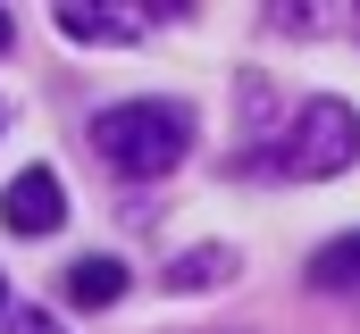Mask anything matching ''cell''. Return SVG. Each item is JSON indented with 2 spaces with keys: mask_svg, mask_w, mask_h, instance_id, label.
<instances>
[{
  "mask_svg": "<svg viewBox=\"0 0 360 334\" xmlns=\"http://www.w3.org/2000/svg\"><path fill=\"white\" fill-rule=\"evenodd\" d=\"M92 151H101L109 175L151 184V175H168L193 151V109L184 100H117V109L92 117Z\"/></svg>",
  "mask_w": 360,
  "mask_h": 334,
  "instance_id": "1",
  "label": "cell"
},
{
  "mask_svg": "<svg viewBox=\"0 0 360 334\" xmlns=\"http://www.w3.org/2000/svg\"><path fill=\"white\" fill-rule=\"evenodd\" d=\"M252 159L276 167V175H344V167L360 159V117L344 100H310V109L285 126V142H276V151H252Z\"/></svg>",
  "mask_w": 360,
  "mask_h": 334,
  "instance_id": "2",
  "label": "cell"
},
{
  "mask_svg": "<svg viewBox=\"0 0 360 334\" xmlns=\"http://www.w3.org/2000/svg\"><path fill=\"white\" fill-rule=\"evenodd\" d=\"M0 226H8V234H59V226H68V184H59L51 167L8 175V192H0Z\"/></svg>",
  "mask_w": 360,
  "mask_h": 334,
  "instance_id": "3",
  "label": "cell"
},
{
  "mask_svg": "<svg viewBox=\"0 0 360 334\" xmlns=\"http://www.w3.org/2000/svg\"><path fill=\"white\" fill-rule=\"evenodd\" d=\"M68 42H134V8H92V0H59L51 8Z\"/></svg>",
  "mask_w": 360,
  "mask_h": 334,
  "instance_id": "4",
  "label": "cell"
},
{
  "mask_svg": "<svg viewBox=\"0 0 360 334\" xmlns=\"http://www.w3.org/2000/svg\"><path fill=\"white\" fill-rule=\"evenodd\" d=\"M76 309H109L117 293H126V259H76L68 267V284H59Z\"/></svg>",
  "mask_w": 360,
  "mask_h": 334,
  "instance_id": "5",
  "label": "cell"
},
{
  "mask_svg": "<svg viewBox=\"0 0 360 334\" xmlns=\"http://www.w3.org/2000/svg\"><path fill=\"white\" fill-rule=\"evenodd\" d=\"M302 276H310V293H352L360 284V234H335L327 250H310Z\"/></svg>",
  "mask_w": 360,
  "mask_h": 334,
  "instance_id": "6",
  "label": "cell"
},
{
  "mask_svg": "<svg viewBox=\"0 0 360 334\" xmlns=\"http://www.w3.org/2000/svg\"><path fill=\"white\" fill-rule=\"evenodd\" d=\"M235 276V250H184L168 259V293H201V284H226Z\"/></svg>",
  "mask_w": 360,
  "mask_h": 334,
  "instance_id": "7",
  "label": "cell"
},
{
  "mask_svg": "<svg viewBox=\"0 0 360 334\" xmlns=\"http://www.w3.org/2000/svg\"><path fill=\"white\" fill-rule=\"evenodd\" d=\"M8 334H68L51 309H8Z\"/></svg>",
  "mask_w": 360,
  "mask_h": 334,
  "instance_id": "8",
  "label": "cell"
},
{
  "mask_svg": "<svg viewBox=\"0 0 360 334\" xmlns=\"http://www.w3.org/2000/svg\"><path fill=\"white\" fill-rule=\"evenodd\" d=\"M8 42H17V17H8V8H0V51H8Z\"/></svg>",
  "mask_w": 360,
  "mask_h": 334,
  "instance_id": "9",
  "label": "cell"
},
{
  "mask_svg": "<svg viewBox=\"0 0 360 334\" xmlns=\"http://www.w3.org/2000/svg\"><path fill=\"white\" fill-rule=\"evenodd\" d=\"M0 309H8V276H0Z\"/></svg>",
  "mask_w": 360,
  "mask_h": 334,
  "instance_id": "10",
  "label": "cell"
}]
</instances>
